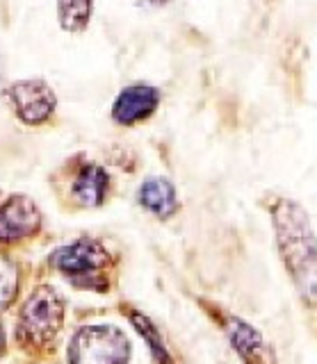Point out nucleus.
<instances>
[{
  "instance_id": "obj_1",
  "label": "nucleus",
  "mask_w": 317,
  "mask_h": 364,
  "mask_svg": "<svg viewBox=\"0 0 317 364\" xmlns=\"http://www.w3.org/2000/svg\"><path fill=\"white\" fill-rule=\"evenodd\" d=\"M276 242L292 280L306 299H315V232L308 212L294 200H279L271 210Z\"/></svg>"
},
{
  "instance_id": "obj_2",
  "label": "nucleus",
  "mask_w": 317,
  "mask_h": 364,
  "mask_svg": "<svg viewBox=\"0 0 317 364\" xmlns=\"http://www.w3.org/2000/svg\"><path fill=\"white\" fill-rule=\"evenodd\" d=\"M64 323V301L48 284L35 289L21 307L19 335L30 346H46L60 335Z\"/></svg>"
},
{
  "instance_id": "obj_3",
  "label": "nucleus",
  "mask_w": 317,
  "mask_h": 364,
  "mask_svg": "<svg viewBox=\"0 0 317 364\" xmlns=\"http://www.w3.org/2000/svg\"><path fill=\"white\" fill-rule=\"evenodd\" d=\"M130 341L117 326H87L71 337L69 364H126Z\"/></svg>"
},
{
  "instance_id": "obj_4",
  "label": "nucleus",
  "mask_w": 317,
  "mask_h": 364,
  "mask_svg": "<svg viewBox=\"0 0 317 364\" xmlns=\"http://www.w3.org/2000/svg\"><path fill=\"white\" fill-rule=\"evenodd\" d=\"M51 264L71 280L89 287V282L94 284L98 278V271L110 264V253L96 239H78V242L55 250L51 255Z\"/></svg>"
},
{
  "instance_id": "obj_5",
  "label": "nucleus",
  "mask_w": 317,
  "mask_h": 364,
  "mask_svg": "<svg viewBox=\"0 0 317 364\" xmlns=\"http://www.w3.org/2000/svg\"><path fill=\"white\" fill-rule=\"evenodd\" d=\"M5 96L19 121H24L26 125L46 123L58 105L55 91L43 80H19L7 87Z\"/></svg>"
},
{
  "instance_id": "obj_6",
  "label": "nucleus",
  "mask_w": 317,
  "mask_h": 364,
  "mask_svg": "<svg viewBox=\"0 0 317 364\" xmlns=\"http://www.w3.org/2000/svg\"><path fill=\"white\" fill-rule=\"evenodd\" d=\"M39 228L41 212L32 198L16 193L0 205V244L21 242V239L35 235Z\"/></svg>"
},
{
  "instance_id": "obj_7",
  "label": "nucleus",
  "mask_w": 317,
  "mask_h": 364,
  "mask_svg": "<svg viewBox=\"0 0 317 364\" xmlns=\"http://www.w3.org/2000/svg\"><path fill=\"white\" fill-rule=\"evenodd\" d=\"M160 105V91L151 85H130L121 91L112 107V119L119 125H135L151 117Z\"/></svg>"
},
{
  "instance_id": "obj_8",
  "label": "nucleus",
  "mask_w": 317,
  "mask_h": 364,
  "mask_svg": "<svg viewBox=\"0 0 317 364\" xmlns=\"http://www.w3.org/2000/svg\"><path fill=\"white\" fill-rule=\"evenodd\" d=\"M140 205L146 208L151 214H155L157 219H169L178 212V198L176 189L167 178H149L142 182L140 187Z\"/></svg>"
},
{
  "instance_id": "obj_9",
  "label": "nucleus",
  "mask_w": 317,
  "mask_h": 364,
  "mask_svg": "<svg viewBox=\"0 0 317 364\" xmlns=\"http://www.w3.org/2000/svg\"><path fill=\"white\" fill-rule=\"evenodd\" d=\"M108 187H110V178L105 173V168L98 164H87L80 168V173H78L73 182V196L85 208H98V205H103L108 196Z\"/></svg>"
},
{
  "instance_id": "obj_10",
  "label": "nucleus",
  "mask_w": 317,
  "mask_h": 364,
  "mask_svg": "<svg viewBox=\"0 0 317 364\" xmlns=\"http://www.w3.org/2000/svg\"><path fill=\"white\" fill-rule=\"evenodd\" d=\"M226 330H229L231 344L237 350V355H240L246 364H263L265 362L267 346L256 328L244 323L242 318H231Z\"/></svg>"
},
{
  "instance_id": "obj_11",
  "label": "nucleus",
  "mask_w": 317,
  "mask_h": 364,
  "mask_svg": "<svg viewBox=\"0 0 317 364\" xmlns=\"http://www.w3.org/2000/svg\"><path fill=\"white\" fill-rule=\"evenodd\" d=\"M94 0H58L60 26L66 32H83L92 21Z\"/></svg>"
},
{
  "instance_id": "obj_12",
  "label": "nucleus",
  "mask_w": 317,
  "mask_h": 364,
  "mask_svg": "<svg viewBox=\"0 0 317 364\" xmlns=\"http://www.w3.org/2000/svg\"><path fill=\"white\" fill-rule=\"evenodd\" d=\"M19 289V273L16 267L5 255H0V312L12 303Z\"/></svg>"
},
{
  "instance_id": "obj_13",
  "label": "nucleus",
  "mask_w": 317,
  "mask_h": 364,
  "mask_svg": "<svg viewBox=\"0 0 317 364\" xmlns=\"http://www.w3.org/2000/svg\"><path fill=\"white\" fill-rule=\"evenodd\" d=\"M132 323L137 326V330L140 333L149 339V344H151V350L155 353V358L157 360H165V364H172L169 362V355H167V350H165V346H162V339H160V335H157V330L151 326V321L146 316H142V314H132Z\"/></svg>"
},
{
  "instance_id": "obj_14",
  "label": "nucleus",
  "mask_w": 317,
  "mask_h": 364,
  "mask_svg": "<svg viewBox=\"0 0 317 364\" xmlns=\"http://www.w3.org/2000/svg\"><path fill=\"white\" fill-rule=\"evenodd\" d=\"M0 350H3V330H0Z\"/></svg>"
}]
</instances>
